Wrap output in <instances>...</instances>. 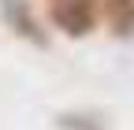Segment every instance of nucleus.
<instances>
[{"label": "nucleus", "instance_id": "7ed1b4c3", "mask_svg": "<svg viewBox=\"0 0 134 130\" xmlns=\"http://www.w3.org/2000/svg\"><path fill=\"white\" fill-rule=\"evenodd\" d=\"M100 15L115 37H134V0H100Z\"/></svg>", "mask_w": 134, "mask_h": 130}, {"label": "nucleus", "instance_id": "20e7f679", "mask_svg": "<svg viewBox=\"0 0 134 130\" xmlns=\"http://www.w3.org/2000/svg\"><path fill=\"white\" fill-rule=\"evenodd\" d=\"M90 115H78V111H63V115L56 119V126L60 130H104V123L100 119H93V123H86Z\"/></svg>", "mask_w": 134, "mask_h": 130}, {"label": "nucleus", "instance_id": "f03ea898", "mask_svg": "<svg viewBox=\"0 0 134 130\" xmlns=\"http://www.w3.org/2000/svg\"><path fill=\"white\" fill-rule=\"evenodd\" d=\"M0 8H4L8 26H11L19 37H30V41L45 45V34H41V26L34 22V15H30V4H26V0H0Z\"/></svg>", "mask_w": 134, "mask_h": 130}, {"label": "nucleus", "instance_id": "f257e3e1", "mask_svg": "<svg viewBox=\"0 0 134 130\" xmlns=\"http://www.w3.org/2000/svg\"><path fill=\"white\" fill-rule=\"evenodd\" d=\"M48 19L67 37H86L100 19V0H48Z\"/></svg>", "mask_w": 134, "mask_h": 130}]
</instances>
